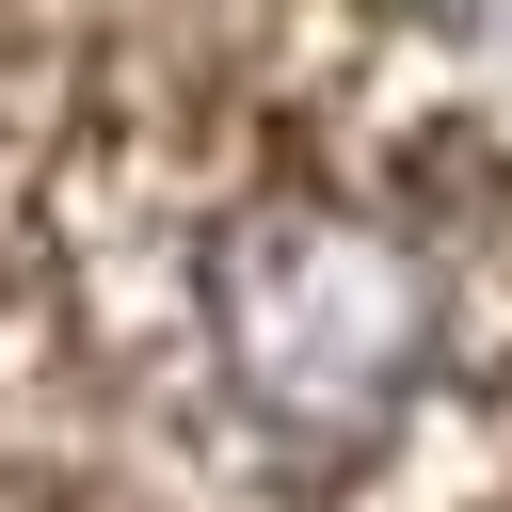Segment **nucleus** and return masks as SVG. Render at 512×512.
I'll return each mask as SVG.
<instances>
[{
    "label": "nucleus",
    "instance_id": "obj_1",
    "mask_svg": "<svg viewBox=\"0 0 512 512\" xmlns=\"http://www.w3.org/2000/svg\"><path fill=\"white\" fill-rule=\"evenodd\" d=\"M208 336H224V384H240L272 432H368V416L432 368V336H448V256H432L400 208L272 192V208L224 224Z\"/></svg>",
    "mask_w": 512,
    "mask_h": 512
}]
</instances>
